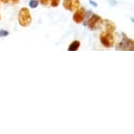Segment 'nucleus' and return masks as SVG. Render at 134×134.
<instances>
[{"mask_svg": "<svg viewBox=\"0 0 134 134\" xmlns=\"http://www.w3.org/2000/svg\"><path fill=\"white\" fill-rule=\"evenodd\" d=\"M19 23L21 26L26 27L32 23V15L31 12L26 7L20 9L19 12Z\"/></svg>", "mask_w": 134, "mask_h": 134, "instance_id": "obj_1", "label": "nucleus"}, {"mask_svg": "<svg viewBox=\"0 0 134 134\" xmlns=\"http://www.w3.org/2000/svg\"><path fill=\"white\" fill-rule=\"evenodd\" d=\"M122 36H123L122 40L116 47V50H118V51H133V47H134L133 40L130 39L125 32L122 34Z\"/></svg>", "mask_w": 134, "mask_h": 134, "instance_id": "obj_2", "label": "nucleus"}, {"mask_svg": "<svg viewBox=\"0 0 134 134\" xmlns=\"http://www.w3.org/2000/svg\"><path fill=\"white\" fill-rule=\"evenodd\" d=\"M100 42L106 48H110L115 44V38L111 32H103L100 35Z\"/></svg>", "mask_w": 134, "mask_h": 134, "instance_id": "obj_3", "label": "nucleus"}, {"mask_svg": "<svg viewBox=\"0 0 134 134\" xmlns=\"http://www.w3.org/2000/svg\"><path fill=\"white\" fill-rule=\"evenodd\" d=\"M102 21L103 19H101L100 16H98L97 14H93L91 18L88 20L87 26L91 31H94V30L99 28V26L102 25Z\"/></svg>", "mask_w": 134, "mask_h": 134, "instance_id": "obj_4", "label": "nucleus"}, {"mask_svg": "<svg viewBox=\"0 0 134 134\" xmlns=\"http://www.w3.org/2000/svg\"><path fill=\"white\" fill-rule=\"evenodd\" d=\"M63 7L69 12L75 11L80 7V0H63Z\"/></svg>", "mask_w": 134, "mask_h": 134, "instance_id": "obj_5", "label": "nucleus"}, {"mask_svg": "<svg viewBox=\"0 0 134 134\" xmlns=\"http://www.w3.org/2000/svg\"><path fill=\"white\" fill-rule=\"evenodd\" d=\"M85 17H86L85 9L82 8V7H79V8L76 9L75 14L73 15V20H74L76 24H81L83 20H84Z\"/></svg>", "mask_w": 134, "mask_h": 134, "instance_id": "obj_6", "label": "nucleus"}, {"mask_svg": "<svg viewBox=\"0 0 134 134\" xmlns=\"http://www.w3.org/2000/svg\"><path fill=\"white\" fill-rule=\"evenodd\" d=\"M102 25L104 26L105 32H111V34H112V32L116 30V28H117V27H116V25L113 23L112 21L108 20V19H103L102 21Z\"/></svg>", "mask_w": 134, "mask_h": 134, "instance_id": "obj_7", "label": "nucleus"}, {"mask_svg": "<svg viewBox=\"0 0 134 134\" xmlns=\"http://www.w3.org/2000/svg\"><path fill=\"white\" fill-rule=\"evenodd\" d=\"M80 45H81L80 41H78V40H75V41H73L71 44L69 45L68 50H69V51H71V52H75L79 49Z\"/></svg>", "mask_w": 134, "mask_h": 134, "instance_id": "obj_8", "label": "nucleus"}, {"mask_svg": "<svg viewBox=\"0 0 134 134\" xmlns=\"http://www.w3.org/2000/svg\"><path fill=\"white\" fill-rule=\"evenodd\" d=\"M38 5H39V1H38V0H30L29 1V6L31 7V8L34 9V8H36V7H38Z\"/></svg>", "mask_w": 134, "mask_h": 134, "instance_id": "obj_9", "label": "nucleus"}, {"mask_svg": "<svg viewBox=\"0 0 134 134\" xmlns=\"http://www.w3.org/2000/svg\"><path fill=\"white\" fill-rule=\"evenodd\" d=\"M60 0H50V6L52 7H57L59 5Z\"/></svg>", "mask_w": 134, "mask_h": 134, "instance_id": "obj_10", "label": "nucleus"}, {"mask_svg": "<svg viewBox=\"0 0 134 134\" xmlns=\"http://www.w3.org/2000/svg\"><path fill=\"white\" fill-rule=\"evenodd\" d=\"M43 6H50V0H38Z\"/></svg>", "mask_w": 134, "mask_h": 134, "instance_id": "obj_11", "label": "nucleus"}, {"mask_svg": "<svg viewBox=\"0 0 134 134\" xmlns=\"http://www.w3.org/2000/svg\"><path fill=\"white\" fill-rule=\"evenodd\" d=\"M9 35V32L6 30H0V38H4Z\"/></svg>", "mask_w": 134, "mask_h": 134, "instance_id": "obj_12", "label": "nucleus"}, {"mask_svg": "<svg viewBox=\"0 0 134 134\" xmlns=\"http://www.w3.org/2000/svg\"><path fill=\"white\" fill-rule=\"evenodd\" d=\"M108 1L110 2V4L111 5H116V4H117V1H116V0H108Z\"/></svg>", "mask_w": 134, "mask_h": 134, "instance_id": "obj_13", "label": "nucleus"}, {"mask_svg": "<svg viewBox=\"0 0 134 134\" xmlns=\"http://www.w3.org/2000/svg\"><path fill=\"white\" fill-rule=\"evenodd\" d=\"M90 4H91V5H93L94 7H97V4L96 3L95 1H93V0H90Z\"/></svg>", "mask_w": 134, "mask_h": 134, "instance_id": "obj_14", "label": "nucleus"}, {"mask_svg": "<svg viewBox=\"0 0 134 134\" xmlns=\"http://www.w3.org/2000/svg\"><path fill=\"white\" fill-rule=\"evenodd\" d=\"M0 1L3 2V3H4V4H8L10 2V0H0Z\"/></svg>", "mask_w": 134, "mask_h": 134, "instance_id": "obj_15", "label": "nucleus"}, {"mask_svg": "<svg viewBox=\"0 0 134 134\" xmlns=\"http://www.w3.org/2000/svg\"><path fill=\"white\" fill-rule=\"evenodd\" d=\"M12 2L13 4H18V3L19 2V0H12Z\"/></svg>", "mask_w": 134, "mask_h": 134, "instance_id": "obj_16", "label": "nucleus"}, {"mask_svg": "<svg viewBox=\"0 0 134 134\" xmlns=\"http://www.w3.org/2000/svg\"><path fill=\"white\" fill-rule=\"evenodd\" d=\"M0 19H1V17H0Z\"/></svg>", "mask_w": 134, "mask_h": 134, "instance_id": "obj_17", "label": "nucleus"}]
</instances>
